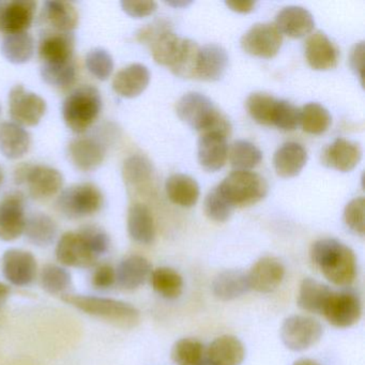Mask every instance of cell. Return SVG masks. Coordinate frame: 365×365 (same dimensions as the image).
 <instances>
[{
    "instance_id": "obj_1",
    "label": "cell",
    "mask_w": 365,
    "mask_h": 365,
    "mask_svg": "<svg viewBox=\"0 0 365 365\" xmlns=\"http://www.w3.org/2000/svg\"><path fill=\"white\" fill-rule=\"evenodd\" d=\"M313 264L331 283L349 286L356 277L354 252L336 239L324 238L312 245L309 251Z\"/></svg>"
},
{
    "instance_id": "obj_2",
    "label": "cell",
    "mask_w": 365,
    "mask_h": 365,
    "mask_svg": "<svg viewBox=\"0 0 365 365\" xmlns=\"http://www.w3.org/2000/svg\"><path fill=\"white\" fill-rule=\"evenodd\" d=\"M177 115L187 125L200 133H221L230 136L232 125L211 99L200 93H187L176 106Z\"/></svg>"
},
{
    "instance_id": "obj_3",
    "label": "cell",
    "mask_w": 365,
    "mask_h": 365,
    "mask_svg": "<svg viewBox=\"0 0 365 365\" xmlns=\"http://www.w3.org/2000/svg\"><path fill=\"white\" fill-rule=\"evenodd\" d=\"M63 300L88 315L121 328H133L140 322V311L125 301L71 294H63Z\"/></svg>"
},
{
    "instance_id": "obj_4",
    "label": "cell",
    "mask_w": 365,
    "mask_h": 365,
    "mask_svg": "<svg viewBox=\"0 0 365 365\" xmlns=\"http://www.w3.org/2000/svg\"><path fill=\"white\" fill-rule=\"evenodd\" d=\"M102 106L99 89L91 85L78 87L63 102V120L74 133H84L101 114Z\"/></svg>"
},
{
    "instance_id": "obj_5",
    "label": "cell",
    "mask_w": 365,
    "mask_h": 365,
    "mask_svg": "<svg viewBox=\"0 0 365 365\" xmlns=\"http://www.w3.org/2000/svg\"><path fill=\"white\" fill-rule=\"evenodd\" d=\"M217 187L234 208L257 204L268 193L264 178L250 170H235Z\"/></svg>"
},
{
    "instance_id": "obj_6",
    "label": "cell",
    "mask_w": 365,
    "mask_h": 365,
    "mask_svg": "<svg viewBox=\"0 0 365 365\" xmlns=\"http://www.w3.org/2000/svg\"><path fill=\"white\" fill-rule=\"evenodd\" d=\"M56 205L68 219H82L101 210L103 194L93 183L74 185L61 194Z\"/></svg>"
},
{
    "instance_id": "obj_7",
    "label": "cell",
    "mask_w": 365,
    "mask_h": 365,
    "mask_svg": "<svg viewBox=\"0 0 365 365\" xmlns=\"http://www.w3.org/2000/svg\"><path fill=\"white\" fill-rule=\"evenodd\" d=\"M16 183H25L35 200H48L56 195L63 185V176L59 170L46 165L23 164L14 173Z\"/></svg>"
},
{
    "instance_id": "obj_8",
    "label": "cell",
    "mask_w": 365,
    "mask_h": 365,
    "mask_svg": "<svg viewBox=\"0 0 365 365\" xmlns=\"http://www.w3.org/2000/svg\"><path fill=\"white\" fill-rule=\"evenodd\" d=\"M324 334L322 324L313 317L292 315L284 320L281 339L288 349L303 351L316 345Z\"/></svg>"
},
{
    "instance_id": "obj_9",
    "label": "cell",
    "mask_w": 365,
    "mask_h": 365,
    "mask_svg": "<svg viewBox=\"0 0 365 365\" xmlns=\"http://www.w3.org/2000/svg\"><path fill=\"white\" fill-rule=\"evenodd\" d=\"M26 200L20 191L6 193L0 198V240L10 242L24 234Z\"/></svg>"
},
{
    "instance_id": "obj_10",
    "label": "cell",
    "mask_w": 365,
    "mask_h": 365,
    "mask_svg": "<svg viewBox=\"0 0 365 365\" xmlns=\"http://www.w3.org/2000/svg\"><path fill=\"white\" fill-rule=\"evenodd\" d=\"M46 112V100L16 85L9 93V114L16 125L35 127Z\"/></svg>"
},
{
    "instance_id": "obj_11",
    "label": "cell",
    "mask_w": 365,
    "mask_h": 365,
    "mask_svg": "<svg viewBox=\"0 0 365 365\" xmlns=\"http://www.w3.org/2000/svg\"><path fill=\"white\" fill-rule=\"evenodd\" d=\"M362 304L360 298L352 292H333L329 296L322 315L329 324L336 328H349L360 319Z\"/></svg>"
},
{
    "instance_id": "obj_12",
    "label": "cell",
    "mask_w": 365,
    "mask_h": 365,
    "mask_svg": "<svg viewBox=\"0 0 365 365\" xmlns=\"http://www.w3.org/2000/svg\"><path fill=\"white\" fill-rule=\"evenodd\" d=\"M56 258L63 266L74 268H91L99 259L80 230L66 232L59 238Z\"/></svg>"
},
{
    "instance_id": "obj_13",
    "label": "cell",
    "mask_w": 365,
    "mask_h": 365,
    "mask_svg": "<svg viewBox=\"0 0 365 365\" xmlns=\"http://www.w3.org/2000/svg\"><path fill=\"white\" fill-rule=\"evenodd\" d=\"M283 35L274 24L258 23L241 38V48L252 56L272 58L279 53Z\"/></svg>"
},
{
    "instance_id": "obj_14",
    "label": "cell",
    "mask_w": 365,
    "mask_h": 365,
    "mask_svg": "<svg viewBox=\"0 0 365 365\" xmlns=\"http://www.w3.org/2000/svg\"><path fill=\"white\" fill-rule=\"evenodd\" d=\"M4 277L14 286H29L37 277V260L31 252L10 249L1 259Z\"/></svg>"
},
{
    "instance_id": "obj_15",
    "label": "cell",
    "mask_w": 365,
    "mask_h": 365,
    "mask_svg": "<svg viewBox=\"0 0 365 365\" xmlns=\"http://www.w3.org/2000/svg\"><path fill=\"white\" fill-rule=\"evenodd\" d=\"M37 4L29 0L0 1V33H23L31 29Z\"/></svg>"
},
{
    "instance_id": "obj_16",
    "label": "cell",
    "mask_w": 365,
    "mask_h": 365,
    "mask_svg": "<svg viewBox=\"0 0 365 365\" xmlns=\"http://www.w3.org/2000/svg\"><path fill=\"white\" fill-rule=\"evenodd\" d=\"M305 57L312 69L327 71L336 67L339 51L326 34L318 31L312 34L305 42Z\"/></svg>"
},
{
    "instance_id": "obj_17",
    "label": "cell",
    "mask_w": 365,
    "mask_h": 365,
    "mask_svg": "<svg viewBox=\"0 0 365 365\" xmlns=\"http://www.w3.org/2000/svg\"><path fill=\"white\" fill-rule=\"evenodd\" d=\"M285 277V268L274 257H262L252 266L247 273L250 287L262 294H269L279 288Z\"/></svg>"
},
{
    "instance_id": "obj_18",
    "label": "cell",
    "mask_w": 365,
    "mask_h": 365,
    "mask_svg": "<svg viewBox=\"0 0 365 365\" xmlns=\"http://www.w3.org/2000/svg\"><path fill=\"white\" fill-rule=\"evenodd\" d=\"M228 158L227 136L221 133H204L198 140V161L208 172H217L225 165Z\"/></svg>"
},
{
    "instance_id": "obj_19",
    "label": "cell",
    "mask_w": 365,
    "mask_h": 365,
    "mask_svg": "<svg viewBox=\"0 0 365 365\" xmlns=\"http://www.w3.org/2000/svg\"><path fill=\"white\" fill-rule=\"evenodd\" d=\"M362 158L360 145L344 138H337L330 146L324 149L322 155L324 165L339 172H350L354 170Z\"/></svg>"
},
{
    "instance_id": "obj_20",
    "label": "cell",
    "mask_w": 365,
    "mask_h": 365,
    "mask_svg": "<svg viewBox=\"0 0 365 365\" xmlns=\"http://www.w3.org/2000/svg\"><path fill=\"white\" fill-rule=\"evenodd\" d=\"M123 178L130 192L144 194L153 187L155 168L144 155H131L123 163Z\"/></svg>"
},
{
    "instance_id": "obj_21",
    "label": "cell",
    "mask_w": 365,
    "mask_h": 365,
    "mask_svg": "<svg viewBox=\"0 0 365 365\" xmlns=\"http://www.w3.org/2000/svg\"><path fill=\"white\" fill-rule=\"evenodd\" d=\"M274 25L279 33L297 39L312 33L315 21L311 12L305 8L288 6L277 14Z\"/></svg>"
},
{
    "instance_id": "obj_22",
    "label": "cell",
    "mask_w": 365,
    "mask_h": 365,
    "mask_svg": "<svg viewBox=\"0 0 365 365\" xmlns=\"http://www.w3.org/2000/svg\"><path fill=\"white\" fill-rule=\"evenodd\" d=\"M228 63L230 56L223 46L215 43L207 44L200 50L196 78L208 82L219 81L225 74Z\"/></svg>"
},
{
    "instance_id": "obj_23",
    "label": "cell",
    "mask_w": 365,
    "mask_h": 365,
    "mask_svg": "<svg viewBox=\"0 0 365 365\" xmlns=\"http://www.w3.org/2000/svg\"><path fill=\"white\" fill-rule=\"evenodd\" d=\"M150 82V72L146 66L133 63L128 66L115 76L113 89L120 97H138L144 93Z\"/></svg>"
},
{
    "instance_id": "obj_24",
    "label": "cell",
    "mask_w": 365,
    "mask_h": 365,
    "mask_svg": "<svg viewBox=\"0 0 365 365\" xmlns=\"http://www.w3.org/2000/svg\"><path fill=\"white\" fill-rule=\"evenodd\" d=\"M69 157L73 165L83 172L97 170L104 161L103 145L91 138H80L69 145Z\"/></svg>"
},
{
    "instance_id": "obj_25",
    "label": "cell",
    "mask_w": 365,
    "mask_h": 365,
    "mask_svg": "<svg viewBox=\"0 0 365 365\" xmlns=\"http://www.w3.org/2000/svg\"><path fill=\"white\" fill-rule=\"evenodd\" d=\"M74 39L72 33H46L39 44V55L43 63H65L72 61L74 53Z\"/></svg>"
},
{
    "instance_id": "obj_26",
    "label": "cell",
    "mask_w": 365,
    "mask_h": 365,
    "mask_svg": "<svg viewBox=\"0 0 365 365\" xmlns=\"http://www.w3.org/2000/svg\"><path fill=\"white\" fill-rule=\"evenodd\" d=\"M116 270V283L123 289L133 290L146 283L150 277L151 264L140 255H131L121 260Z\"/></svg>"
},
{
    "instance_id": "obj_27",
    "label": "cell",
    "mask_w": 365,
    "mask_h": 365,
    "mask_svg": "<svg viewBox=\"0 0 365 365\" xmlns=\"http://www.w3.org/2000/svg\"><path fill=\"white\" fill-rule=\"evenodd\" d=\"M245 358V346L232 335L217 337L206 350V359L211 365H240Z\"/></svg>"
},
{
    "instance_id": "obj_28",
    "label": "cell",
    "mask_w": 365,
    "mask_h": 365,
    "mask_svg": "<svg viewBox=\"0 0 365 365\" xmlns=\"http://www.w3.org/2000/svg\"><path fill=\"white\" fill-rule=\"evenodd\" d=\"M307 162V153L302 145L288 142L282 145L273 157L275 172L283 178L298 176Z\"/></svg>"
},
{
    "instance_id": "obj_29",
    "label": "cell",
    "mask_w": 365,
    "mask_h": 365,
    "mask_svg": "<svg viewBox=\"0 0 365 365\" xmlns=\"http://www.w3.org/2000/svg\"><path fill=\"white\" fill-rule=\"evenodd\" d=\"M31 136L24 128L14 123H0V153L7 159L18 160L29 151Z\"/></svg>"
},
{
    "instance_id": "obj_30",
    "label": "cell",
    "mask_w": 365,
    "mask_h": 365,
    "mask_svg": "<svg viewBox=\"0 0 365 365\" xmlns=\"http://www.w3.org/2000/svg\"><path fill=\"white\" fill-rule=\"evenodd\" d=\"M128 232L132 240L140 245H148L155 241V226L148 207L136 202L128 212Z\"/></svg>"
},
{
    "instance_id": "obj_31",
    "label": "cell",
    "mask_w": 365,
    "mask_h": 365,
    "mask_svg": "<svg viewBox=\"0 0 365 365\" xmlns=\"http://www.w3.org/2000/svg\"><path fill=\"white\" fill-rule=\"evenodd\" d=\"M42 14L46 24L57 33H72L78 24V10L67 1H46Z\"/></svg>"
},
{
    "instance_id": "obj_32",
    "label": "cell",
    "mask_w": 365,
    "mask_h": 365,
    "mask_svg": "<svg viewBox=\"0 0 365 365\" xmlns=\"http://www.w3.org/2000/svg\"><path fill=\"white\" fill-rule=\"evenodd\" d=\"M250 289L247 273L241 270L223 271L212 282L213 294L220 300H235L247 294Z\"/></svg>"
},
{
    "instance_id": "obj_33",
    "label": "cell",
    "mask_w": 365,
    "mask_h": 365,
    "mask_svg": "<svg viewBox=\"0 0 365 365\" xmlns=\"http://www.w3.org/2000/svg\"><path fill=\"white\" fill-rule=\"evenodd\" d=\"M165 191L170 202L183 208L193 207L200 194L197 181L185 174L172 175L166 180Z\"/></svg>"
},
{
    "instance_id": "obj_34",
    "label": "cell",
    "mask_w": 365,
    "mask_h": 365,
    "mask_svg": "<svg viewBox=\"0 0 365 365\" xmlns=\"http://www.w3.org/2000/svg\"><path fill=\"white\" fill-rule=\"evenodd\" d=\"M1 54L9 63L22 65L29 63L35 53V40L27 31L5 35L1 42Z\"/></svg>"
},
{
    "instance_id": "obj_35",
    "label": "cell",
    "mask_w": 365,
    "mask_h": 365,
    "mask_svg": "<svg viewBox=\"0 0 365 365\" xmlns=\"http://www.w3.org/2000/svg\"><path fill=\"white\" fill-rule=\"evenodd\" d=\"M57 232L58 228L54 220L46 213H34L27 217L24 234L31 245L40 247H48L56 239Z\"/></svg>"
},
{
    "instance_id": "obj_36",
    "label": "cell",
    "mask_w": 365,
    "mask_h": 365,
    "mask_svg": "<svg viewBox=\"0 0 365 365\" xmlns=\"http://www.w3.org/2000/svg\"><path fill=\"white\" fill-rule=\"evenodd\" d=\"M332 289L329 286L307 277L301 282L298 294V305L309 313L322 314L324 304Z\"/></svg>"
},
{
    "instance_id": "obj_37",
    "label": "cell",
    "mask_w": 365,
    "mask_h": 365,
    "mask_svg": "<svg viewBox=\"0 0 365 365\" xmlns=\"http://www.w3.org/2000/svg\"><path fill=\"white\" fill-rule=\"evenodd\" d=\"M200 50V46L193 40L182 38L180 48L170 67V71L179 78H196Z\"/></svg>"
},
{
    "instance_id": "obj_38",
    "label": "cell",
    "mask_w": 365,
    "mask_h": 365,
    "mask_svg": "<svg viewBox=\"0 0 365 365\" xmlns=\"http://www.w3.org/2000/svg\"><path fill=\"white\" fill-rule=\"evenodd\" d=\"M151 284L153 289L165 299H176L182 294L183 279L176 270L161 267L151 272Z\"/></svg>"
},
{
    "instance_id": "obj_39",
    "label": "cell",
    "mask_w": 365,
    "mask_h": 365,
    "mask_svg": "<svg viewBox=\"0 0 365 365\" xmlns=\"http://www.w3.org/2000/svg\"><path fill=\"white\" fill-rule=\"evenodd\" d=\"M331 123L330 113L322 104L311 102L300 110V123L307 133L320 135L330 128Z\"/></svg>"
},
{
    "instance_id": "obj_40",
    "label": "cell",
    "mask_w": 365,
    "mask_h": 365,
    "mask_svg": "<svg viewBox=\"0 0 365 365\" xmlns=\"http://www.w3.org/2000/svg\"><path fill=\"white\" fill-rule=\"evenodd\" d=\"M230 164L236 170H249L262 162V153L249 140H237L228 148Z\"/></svg>"
},
{
    "instance_id": "obj_41",
    "label": "cell",
    "mask_w": 365,
    "mask_h": 365,
    "mask_svg": "<svg viewBox=\"0 0 365 365\" xmlns=\"http://www.w3.org/2000/svg\"><path fill=\"white\" fill-rule=\"evenodd\" d=\"M277 99L268 93H255L245 102L250 116L262 125H272Z\"/></svg>"
},
{
    "instance_id": "obj_42",
    "label": "cell",
    "mask_w": 365,
    "mask_h": 365,
    "mask_svg": "<svg viewBox=\"0 0 365 365\" xmlns=\"http://www.w3.org/2000/svg\"><path fill=\"white\" fill-rule=\"evenodd\" d=\"M40 283L42 288L51 294L63 296L72 285V277L69 271L57 264H46L41 270Z\"/></svg>"
},
{
    "instance_id": "obj_43",
    "label": "cell",
    "mask_w": 365,
    "mask_h": 365,
    "mask_svg": "<svg viewBox=\"0 0 365 365\" xmlns=\"http://www.w3.org/2000/svg\"><path fill=\"white\" fill-rule=\"evenodd\" d=\"M41 76L50 86L69 87L76 82V66L73 59L65 63H43Z\"/></svg>"
},
{
    "instance_id": "obj_44",
    "label": "cell",
    "mask_w": 365,
    "mask_h": 365,
    "mask_svg": "<svg viewBox=\"0 0 365 365\" xmlns=\"http://www.w3.org/2000/svg\"><path fill=\"white\" fill-rule=\"evenodd\" d=\"M205 356L204 344L191 337L179 339L172 349V359L177 365H198Z\"/></svg>"
},
{
    "instance_id": "obj_45",
    "label": "cell",
    "mask_w": 365,
    "mask_h": 365,
    "mask_svg": "<svg viewBox=\"0 0 365 365\" xmlns=\"http://www.w3.org/2000/svg\"><path fill=\"white\" fill-rule=\"evenodd\" d=\"M234 209L217 187L211 190L205 198V212L207 217L217 223L227 221Z\"/></svg>"
},
{
    "instance_id": "obj_46",
    "label": "cell",
    "mask_w": 365,
    "mask_h": 365,
    "mask_svg": "<svg viewBox=\"0 0 365 365\" xmlns=\"http://www.w3.org/2000/svg\"><path fill=\"white\" fill-rule=\"evenodd\" d=\"M86 67L88 71L99 81L108 80L114 70L112 55L101 48L89 51L86 55Z\"/></svg>"
},
{
    "instance_id": "obj_47",
    "label": "cell",
    "mask_w": 365,
    "mask_h": 365,
    "mask_svg": "<svg viewBox=\"0 0 365 365\" xmlns=\"http://www.w3.org/2000/svg\"><path fill=\"white\" fill-rule=\"evenodd\" d=\"M299 123L300 110L286 100H277L272 125L284 131H292L298 127Z\"/></svg>"
},
{
    "instance_id": "obj_48",
    "label": "cell",
    "mask_w": 365,
    "mask_h": 365,
    "mask_svg": "<svg viewBox=\"0 0 365 365\" xmlns=\"http://www.w3.org/2000/svg\"><path fill=\"white\" fill-rule=\"evenodd\" d=\"M364 198L358 197L348 202L344 210V221L354 234L364 236Z\"/></svg>"
},
{
    "instance_id": "obj_49",
    "label": "cell",
    "mask_w": 365,
    "mask_h": 365,
    "mask_svg": "<svg viewBox=\"0 0 365 365\" xmlns=\"http://www.w3.org/2000/svg\"><path fill=\"white\" fill-rule=\"evenodd\" d=\"M80 232L88 241L89 245H91V249L98 257H101L110 250V237L106 234V230H102L99 226H83Z\"/></svg>"
},
{
    "instance_id": "obj_50",
    "label": "cell",
    "mask_w": 365,
    "mask_h": 365,
    "mask_svg": "<svg viewBox=\"0 0 365 365\" xmlns=\"http://www.w3.org/2000/svg\"><path fill=\"white\" fill-rule=\"evenodd\" d=\"M115 283H116V270L110 264H99L91 275V284L96 289H110Z\"/></svg>"
},
{
    "instance_id": "obj_51",
    "label": "cell",
    "mask_w": 365,
    "mask_h": 365,
    "mask_svg": "<svg viewBox=\"0 0 365 365\" xmlns=\"http://www.w3.org/2000/svg\"><path fill=\"white\" fill-rule=\"evenodd\" d=\"M123 11L133 19H143L151 16L157 10L155 1H121Z\"/></svg>"
},
{
    "instance_id": "obj_52",
    "label": "cell",
    "mask_w": 365,
    "mask_h": 365,
    "mask_svg": "<svg viewBox=\"0 0 365 365\" xmlns=\"http://www.w3.org/2000/svg\"><path fill=\"white\" fill-rule=\"evenodd\" d=\"M349 63L352 71L362 82L363 67H364V42H359L352 48L349 55Z\"/></svg>"
},
{
    "instance_id": "obj_53",
    "label": "cell",
    "mask_w": 365,
    "mask_h": 365,
    "mask_svg": "<svg viewBox=\"0 0 365 365\" xmlns=\"http://www.w3.org/2000/svg\"><path fill=\"white\" fill-rule=\"evenodd\" d=\"M226 5L232 11L238 12V14H249L255 7V1L253 0H230V1H226Z\"/></svg>"
},
{
    "instance_id": "obj_54",
    "label": "cell",
    "mask_w": 365,
    "mask_h": 365,
    "mask_svg": "<svg viewBox=\"0 0 365 365\" xmlns=\"http://www.w3.org/2000/svg\"><path fill=\"white\" fill-rule=\"evenodd\" d=\"M10 296L9 286L0 282V307H3L4 303L7 300L8 297Z\"/></svg>"
},
{
    "instance_id": "obj_55",
    "label": "cell",
    "mask_w": 365,
    "mask_h": 365,
    "mask_svg": "<svg viewBox=\"0 0 365 365\" xmlns=\"http://www.w3.org/2000/svg\"><path fill=\"white\" fill-rule=\"evenodd\" d=\"M292 365H320L316 361L311 360V359H299Z\"/></svg>"
},
{
    "instance_id": "obj_56",
    "label": "cell",
    "mask_w": 365,
    "mask_h": 365,
    "mask_svg": "<svg viewBox=\"0 0 365 365\" xmlns=\"http://www.w3.org/2000/svg\"><path fill=\"white\" fill-rule=\"evenodd\" d=\"M168 5L174 6V7H185V6L190 5V1H170Z\"/></svg>"
},
{
    "instance_id": "obj_57",
    "label": "cell",
    "mask_w": 365,
    "mask_h": 365,
    "mask_svg": "<svg viewBox=\"0 0 365 365\" xmlns=\"http://www.w3.org/2000/svg\"><path fill=\"white\" fill-rule=\"evenodd\" d=\"M4 182V172L3 168H0V185H3Z\"/></svg>"
},
{
    "instance_id": "obj_58",
    "label": "cell",
    "mask_w": 365,
    "mask_h": 365,
    "mask_svg": "<svg viewBox=\"0 0 365 365\" xmlns=\"http://www.w3.org/2000/svg\"><path fill=\"white\" fill-rule=\"evenodd\" d=\"M198 365H211L210 363L207 361L206 356H205L204 360L202 361V362L200 363Z\"/></svg>"
}]
</instances>
